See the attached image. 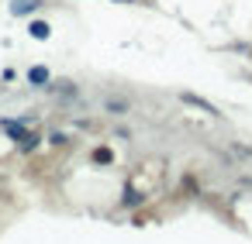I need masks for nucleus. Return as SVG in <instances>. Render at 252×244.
Segmentation results:
<instances>
[{
    "label": "nucleus",
    "mask_w": 252,
    "mask_h": 244,
    "mask_svg": "<svg viewBox=\"0 0 252 244\" xmlns=\"http://www.w3.org/2000/svg\"><path fill=\"white\" fill-rule=\"evenodd\" d=\"M42 7V0H14V14H31V11H38Z\"/></svg>",
    "instance_id": "nucleus-3"
},
{
    "label": "nucleus",
    "mask_w": 252,
    "mask_h": 244,
    "mask_svg": "<svg viewBox=\"0 0 252 244\" xmlns=\"http://www.w3.org/2000/svg\"><path fill=\"white\" fill-rule=\"evenodd\" d=\"M28 83L31 86H49L52 83V72L45 65H35V69H28Z\"/></svg>",
    "instance_id": "nucleus-2"
},
{
    "label": "nucleus",
    "mask_w": 252,
    "mask_h": 244,
    "mask_svg": "<svg viewBox=\"0 0 252 244\" xmlns=\"http://www.w3.org/2000/svg\"><path fill=\"white\" fill-rule=\"evenodd\" d=\"M28 31H31L35 38H49V24H42V21H35V24H31Z\"/></svg>",
    "instance_id": "nucleus-5"
},
{
    "label": "nucleus",
    "mask_w": 252,
    "mask_h": 244,
    "mask_svg": "<svg viewBox=\"0 0 252 244\" xmlns=\"http://www.w3.org/2000/svg\"><path fill=\"white\" fill-rule=\"evenodd\" d=\"M104 110L114 114V117H121V114L131 110V100H128V97H107V100H104Z\"/></svg>",
    "instance_id": "nucleus-1"
},
{
    "label": "nucleus",
    "mask_w": 252,
    "mask_h": 244,
    "mask_svg": "<svg viewBox=\"0 0 252 244\" xmlns=\"http://www.w3.org/2000/svg\"><path fill=\"white\" fill-rule=\"evenodd\" d=\"M183 100H187V103H194V107H200V110H204V114H218V110H214V107H211V103H204V100H200V97H190V93H183Z\"/></svg>",
    "instance_id": "nucleus-4"
}]
</instances>
